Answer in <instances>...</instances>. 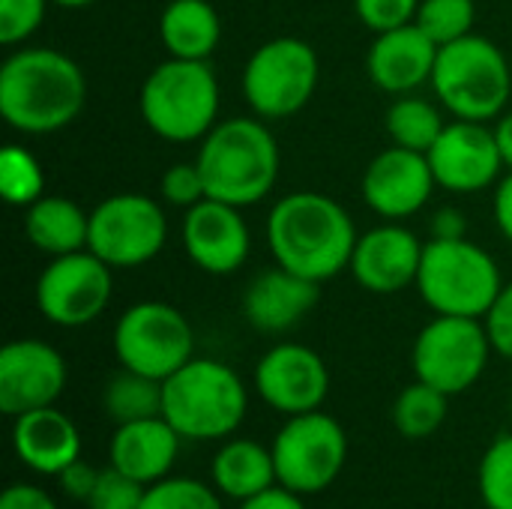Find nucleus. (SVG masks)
<instances>
[{
	"label": "nucleus",
	"mask_w": 512,
	"mask_h": 509,
	"mask_svg": "<svg viewBox=\"0 0 512 509\" xmlns=\"http://www.w3.org/2000/svg\"><path fill=\"white\" fill-rule=\"evenodd\" d=\"M114 357L120 369L165 381L195 357V330L180 309L144 300L120 315L114 327Z\"/></svg>",
	"instance_id": "nucleus-11"
},
{
	"label": "nucleus",
	"mask_w": 512,
	"mask_h": 509,
	"mask_svg": "<svg viewBox=\"0 0 512 509\" xmlns=\"http://www.w3.org/2000/svg\"><path fill=\"white\" fill-rule=\"evenodd\" d=\"M432 237L435 240H459V237H468L465 213L456 210V207H441L432 216Z\"/></svg>",
	"instance_id": "nucleus-42"
},
{
	"label": "nucleus",
	"mask_w": 512,
	"mask_h": 509,
	"mask_svg": "<svg viewBox=\"0 0 512 509\" xmlns=\"http://www.w3.org/2000/svg\"><path fill=\"white\" fill-rule=\"evenodd\" d=\"M51 0H0V42L18 45L33 36Z\"/></svg>",
	"instance_id": "nucleus-35"
},
{
	"label": "nucleus",
	"mask_w": 512,
	"mask_h": 509,
	"mask_svg": "<svg viewBox=\"0 0 512 509\" xmlns=\"http://www.w3.org/2000/svg\"><path fill=\"white\" fill-rule=\"evenodd\" d=\"M435 60H438V45L411 21L405 27L384 30L375 36L366 57V69L375 87L399 96L432 81Z\"/></svg>",
	"instance_id": "nucleus-22"
},
{
	"label": "nucleus",
	"mask_w": 512,
	"mask_h": 509,
	"mask_svg": "<svg viewBox=\"0 0 512 509\" xmlns=\"http://www.w3.org/2000/svg\"><path fill=\"white\" fill-rule=\"evenodd\" d=\"M144 123L165 141L189 144L216 126L219 84L207 60L168 57L141 87Z\"/></svg>",
	"instance_id": "nucleus-7"
},
{
	"label": "nucleus",
	"mask_w": 512,
	"mask_h": 509,
	"mask_svg": "<svg viewBox=\"0 0 512 509\" xmlns=\"http://www.w3.org/2000/svg\"><path fill=\"white\" fill-rule=\"evenodd\" d=\"M423 249L426 243H420L405 225H378L357 240L348 270L360 288L372 294H399L408 285H417Z\"/></svg>",
	"instance_id": "nucleus-19"
},
{
	"label": "nucleus",
	"mask_w": 512,
	"mask_h": 509,
	"mask_svg": "<svg viewBox=\"0 0 512 509\" xmlns=\"http://www.w3.org/2000/svg\"><path fill=\"white\" fill-rule=\"evenodd\" d=\"M237 509H309L306 507V498L303 495H297V492H291V489H285V486H273V489H267V492H261V495H255V498H249V501H243V504H237Z\"/></svg>",
	"instance_id": "nucleus-41"
},
{
	"label": "nucleus",
	"mask_w": 512,
	"mask_h": 509,
	"mask_svg": "<svg viewBox=\"0 0 512 509\" xmlns=\"http://www.w3.org/2000/svg\"><path fill=\"white\" fill-rule=\"evenodd\" d=\"M81 66L57 48H24L0 66V114L24 135L66 129L84 108Z\"/></svg>",
	"instance_id": "nucleus-2"
},
{
	"label": "nucleus",
	"mask_w": 512,
	"mask_h": 509,
	"mask_svg": "<svg viewBox=\"0 0 512 509\" xmlns=\"http://www.w3.org/2000/svg\"><path fill=\"white\" fill-rule=\"evenodd\" d=\"M0 509H60L54 495L36 483H12L0 495Z\"/></svg>",
	"instance_id": "nucleus-40"
},
{
	"label": "nucleus",
	"mask_w": 512,
	"mask_h": 509,
	"mask_svg": "<svg viewBox=\"0 0 512 509\" xmlns=\"http://www.w3.org/2000/svg\"><path fill=\"white\" fill-rule=\"evenodd\" d=\"M510 414H512V402H510Z\"/></svg>",
	"instance_id": "nucleus-46"
},
{
	"label": "nucleus",
	"mask_w": 512,
	"mask_h": 509,
	"mask_svg": "<svg viewBox=\"0 0 512 509\" xmlns=\"http://www.w3.org/2000/svg\"><path fill=\"white\" fill-rule=\"evenodd\" d=\"M252 384L267 408L282 417H297L324 408L330 396V369L309 345L279 342L255 363Z\"/></svg>",
	"instance_id": "nucleus-14"
},
{
	"label": "nucleus",
	"mask_w": 512,
	"mask_h": 509,
	"mask_svg": "<svg viewBox=\"0 0 512 509\" xmlns=\"http://www.w3.org/2000/svg\"><path fill=\"white\" fill-rule=\"evenodd\" d=\"M432 87L456 120H498L512 93L510 63L492 39L471 33L438 48Z\"/></svg>",
	"instance_id": "nucleus-6"
},
{
	"label": "nucleus",
	"mask_w": 512,
	"mask_h": 509,
	"mask_svg": "<svg viewBox=\"0 0 512 509\" xmlns=\"http://www.w3.org/2000/svg\"><path fill=\"white\" fill-rule=\"evenodd\" d=\"M279 486L312 498L327 492L348 462V435L342 423L324 411L285 417L270 441Z\"/></svg>",
	"instance_id": "nucleus-8"
},
{
	"label": "nucleus",
	"mask_w": 512,
	"mask_h": 509,
	"mask_svg": "<svg viewBox=\"0 0 512 509\" xmlns=\"http://www.w3.org/2000/svg\"><path fill=\"white\" fill-rule=\"evenodd\" d=\"M141 509H225V498L210 480L171 474L147 486Z\"/></svg>",
	"instance_id": "nucleus-32"
},
{
	"label": "nucleus",
	"mask_w": 512,
	"mask_h": 509,
	"mask_svg": "<svg viewBox=\"0 0 512 509\" xmlns=\"http://www.w3.org/2000/svg\"><path fill=\"white\" fill-rule=\"evenodd\" d=\"M24 231L30 243L51 258L81 252L87 249V240H90V213H84L69 198L42 195L36 204L27 207Z\"/></svg>",
	"instance_id": "nucleus-26"
},
{
	"label": "nucleus",
	"mask_w": 512,
	"mask_h": 509,
	"mask_svg": "<svg viewBox=\"0 0 512 509\" xmlns=\"http://www.w3.org/2000/svg\"><path fill=\"white\" fill-rule=\"evenodd\" d=\"M318 54L297 36H279L252 51L243 69V96L261 120L303 111L318 87Z\"/></svg>",
	"instance_id": "nucleus-10"
},
{
	"label": "nucleus",
	"mask_w": 512,
	"mask_h": 509,
	"mask_svg": "<svg viewBox=\"0 0 512 509\" xmlns=\"http://www.w3.org/2000/svg\"><path fill=\"white\" fill-rule=\"evenodd\" d=\"M477 6L474 0H420L414 24L441 48L474 33Z\"/></svg>",
	"instance_id": "nucleus-31"
},
{
	"label": "nucleus",
	"mask_w": 512,
	"mask_h": 509,
	"mask_svg": "<svg viewBox=\"0 0 512 509\" xmlns=\"http://www.w3.org/2000/svg\"><path fill=\"white\" fill-rule=\"evenodd\" d=\"M168 240V219L159 201L120 192L99 201L90 213L87 249L111 270H132L153 261Z\"/></svg>",
	"instance_id": "nucleus-12"
},
{
	"label": "nucleus",
	"mask_w": 512,
	"mask_h": 509,
	"mask_svg": "<svg viewBox=\"0 0 512 509\" xmlns=\"http://www.w3.org/2000/svg\"><path fill=\"white\" fill-rule=\"evenodd\" d=\"M318 303V282L285 267L255 276L243 294V315L258 333H288Z\"/></svg>",
	"instance_id": "nucleus-23"
},
{
	"label": "nucleus",
	"mask_w": 512,
	"mask_h": 509,
	"mask_svg": "<svg viewBox=\"0 0 512 509\" xmlns=\"http://www.w3.org/2000/svg\"><path fill=\"white\" fill-rule=\"evenodd\" d=\"M99 471H102V468H93L90 462L78 459V462H72L69 468H63L54 480H57V489H60L69 501L87 504L90 495H93V489H96Z\"/></svg>",
	"instance_id": "nucleus-39"
},
{
	"label": "nucleus",
	"mask_w": 512,
	"mask_h": 509,
	"mask_svg": "<svg viewBox=\"0 0 512 509\" xmlns=\"http://www.w3.org/2000/svg\"><path fill=\"white\" fill-rule=\"evenodd\" d=\"M102 408L114 426L162 414V381L120 369L102 390Z\"/></svg>",
	"instance_id": "nucleus-27"
},
{
	"label": "nucleus",
	"mask_w": 512,
	"mask_h": 509,
	"mask_svg": "<svg viewBox=\"0 0 512 509\" xmlns=\"http://www.w3.org/2000/svg\"><path fill=\"white\" fill-rule=\"evenodd\" d=\"M207 198L234 207H252L279 177V144L255 117H231L216 123L195 156Z\"/></svg>",
	"instance_id": "nucleus-4"
},
{
	"label": "nucleus",
	"mask_w": 512,
	"mask_h": 509,
	"mask_svg": "<svg viewBox=\"0 0 512 509\" xmlns=\"http://www.w3.org/2000/svg\"><path fill=\"white\" fill-rule=\"evenodd\" d=\"M111 267L90 249L57 255L36 279V309L54 327H87L111 303Z\"/></svg>",
	"instance_id": "nucleus-13"
},
{
	"label": "nucleus",
	"mask_w": 512,
	"mask_h": 509,
	"mask_svg": "<svg viewBox=\"0 0 512 509\" xmlns=\"http://www.w3.org/2000/svg\"><path fill=\"white\" fill-rule=\"evenodd\" d=\"M183 249L195 267L213 276L237 273L252 249L249 225L240 216V207L204 198L183 216Z\"/></svg>",
	"instance_id": "nucleus-17"
},
{
	"label": "nucleus",
	"mask_w": 512,
	"mask_h": 509,
	"mask_svg": "<svg viewBox=\"0 0 512 509\" xmlns=\"http://www.w3.org/2000/svg\"><path fill=\"white\" fill-rule=\"evenodd\" d=\"M357 240L351 213L321 192H291L267 216L276 264L318 285L348 270Z\"/></svg>",
	"instance_id": "nucleus-1"
},
{
	"label": "nucleus",
	"mask_w": 512,
	"mask_h": 509,
	"mask_svg": "<svg viewBox=\"0 0 512 509\" xmlns=\"http://www.w3.org/2000/svg\"><path fill=\"white\" fill-rule=\"evenodd\" d=\"M450 414V396L432 384L414 381L393 402V429L408 441H423L441 432Z\"/></svg>",
	"instance_id": "nucleus-28"
},
{
	"label": "nucleus",
	"mask_w": 512,
	"mask_h": 509,
	"mask_svg": "<svg viewBox=\"0 0 512 509\" xmlns=\"http://www.w3.org/2000/svg\"><path fill=\"white\" fill-rule=\"evenodd\" d=\"M354 9L369 30L384 33L411 24L417 18L420 0H354Z\"/></svg>",
	"instance_id": "nucleus-37"
},
{
	"label": "nucleus",
	"mask_w": 512,
	"mask_h": 509,
	"mask_svg": "<svg viewBox=\"0 0 512 509\" xmlns=\"http://www.w3.org/2000/svg\"><path fill=\"white\" fill-rule=\"evenodd\" d=\"M159 195L174 204V207H195L198 201L207 198V189H204V177L198 171L195 162H177L171 165L162 180H159Z\"/></svg>",
	"instance_id": "nucleus-36"
},
{
	"label": "nucleus",
	"mask_w": 512,
	"mask_h": 509,
	"mask_svg": "<svg viewBox=\"0 0 512 509\" xmlns=\"http://www.w3.org/2000/svg\"><path fill=\"white\" fill-rule=\"evenodd\" d=\"M495 132V141H498V150H501V159H504V168L512 171V111L510 114H501L498 123L492 126Z\"/></svg>",
	"instance_id": "nucleus-44"
},
{
	"label": "nucleus",
	"mask_w": 512,
	"mask_h": 509,
	"mask_svg": "<svg viewBox=\"0 0 512 509\" xmlns=\"http://www.w3.org/2000/svg\"><path fill=\"white\" fill-rule=\"evenodd\" d=\"M492 354L495 348L483 318L435 315L417 333L411 363L417 381L432 384L453 399L483 378Z\"/></svg>",
	"instance_id": "nucleus-9"
},
{
	"label": "nucleus",
	"mask_w": 512,
	"mask_h": 509,
	"mask_svg": "<svg viewBox=\"0 0 512 509\" xmlns=\"http://www.w3.org/2000/svg\"><path fill=\"white\" fill-rule=\"evenodd\" d=\"M51 3H57V6H63V9H84V6H90V3H96V0H51Z\"/></svg>",
	"instance_id": "nucleus-45"
},
{
	"label": "nucleus",
	"mask_w": 512,
	"mask_h": 509,
	"mask_svg": "<svg viewBox=\"0 0 512 509\" xmlns=\"http://www.w3.org/2000/svg\"><path fill=\"white\" fill-rule=\"evenodd\" d=\"M159 39L171 57L210 60L222 39V21L207 0H171L159 15Z\"/></svg>",
	"instance_id": "nucleus-25"
},
{
	"label": "nucleus",
	"mask_w": 512,
	"mask_h": 509,
	"mask_svg": "<svg viewBox=\"0 0 512 509\" xmlns=\"http://www.w3.org/2000/svg\"><path fill=\"white\" fill-rule=\"evenodd\" d=\"M69 381L63 354L42 339H15L0 351V411L18 417L57 405Z\"/></svg>",
	"instance_id": "nucleus-15"
},
{
	"label": "nucleus",
	"mask_w": 512,
	"mask_h": 509,
	"mask_svg": "<svg viewBox=\"0 0 512 509\" xmlns=\"http://www.w3.org/2000/svg\"><path fill=\"white\" fill-rule=\"evenodd\" d=\"M144 492L147 486L126 477L123 471L105 465L99 471V480H96V489L90 495V501L84 504L87 509H141L144 501Z\"/></svg>",
	"instance_id": "nucleus-34"
},
{
	"label": "nucleus",
	"mask_w": 512,
	"mask_h": 509,
	"mask_svg": "<svg viewBox=\"0 0 512 509\" xmlns=\"http://www.w3.org/2000/svg\"><path fill=\"white\" fill-rule=\"evenodd\" d=\"M426 156H429L435 183L459 195L492 186L504 168L495 132L474 120L447 123Z\"/></svg>",
	"instance_id": "nucleus-16"
},
{
	"label": "nucleus",
	"mask_w": 512,
	"mask_h": 509,
	"mask_svg": "<svg viewBox=\"0 0 512 509\" xmlns=\"http://www.w3.org/2000/svg\"><path fill=\"white\" fill-rule=\"evenodd\" d=\"M435 174L426 153L408 147L381 150L363 174V198L384 219H408L420 213L435 189Z\"/></svg>",
	"instance_id": "nucleus-18"
},
{
	"label": "nucleus",
	"mask_w": 512,
	"mask_h": 509,
	"mask_svg": "<svg viewBox=\"0 0 512 509\" xmlns=\"http://www.w3.org/2000/svg\"><path fill=\"white\" fill-rule=\"evenodd\" d=\"M249 414V387L222 360L192 357L162 381V417L183 441L216 444L240 432Z\"/></svg>",
	"instance_id": "nucleus-3"
},
{
	"label": "nucleus",
	"mask_w": 512,
	"mask_h": 509,
	"mask_svg": "<svg viewBox=\"0 0 512 509\" xmlns=\"http://www.w3.org/2000/svg\"><path fill=\"white\" fill-rule=\"evenodd\" d=\"M180 450V432L159 414L114 426L108 438V465L144 486H153L174 474Z\"/></svg>",
	"instance_id": "nucleus-21"
},
{
	"label": "nucleus",
	"mask_w": 512,
	"mask_h": 509,
	"mask_svg": "<svg viewBox=\"0 0 512 509\" xmlns=\"http://www.w3.org/2000/svg\"><path fill=\"white\" fill-rule=\"evenodd\" d=\"M81 429L57 405L12 417L15 459L36 477H57L81 459Z\"/></svg>",
	"instance_id": "nucleus-20"
},
{
	"label": "nucleus",
	"mask_w": 512,
	"mask_h": 509,
	"mask_svg": "<svg viewBox=\"0 0 512 509\" xmlns=\"http://www.w3.org/2000/svg\"><path fill=\"white\" fill-rule=\"evenodd\" d=\"M0 195L9 207H30L45 195V174L39 159L18 147L6 144L0 153Z\"/></svg>",
	"instance_id": "nucleus-30"
},
{
	"label": "nucleus",
	"mask_w": 512,
	"mask_h": 509,
	"mask_svg": "<svg viewBox=\"0 0 512 509\" xmlns=\"http://www.w3.org/2000/svg\"><path fill=\"white\" fill-rule=\"evenodd\" d=\"M495 222H498L501 234L512 243V171L507 177H501V183L495 189Z\"/></svg>",
	"instance_id": "nucleus-43"
},
{
	"label": "nucleus",
	"mask_w": 512,
	"mask_h": 509,
	"mask_svg": "<svg viewBox=\"0 0 512 509\" xmlns=\"http://www.w3.org/2000/svg\"><path fill=\"white\" fill-rule=\"evenodd\" d=\"M477 492L486 509H512V432L486 447L477 465Z\"/></svg>",
	"instance_id": "nucleus-33"
},
{
	"label": "nucleus",
	"mask_w": 512,
	"mask_h": 509,
	"mask_svg": "<svg viewBox=\"0 0 512 509\" xmlns=\"http://www.w3.org/2000/svg\"><path fill=\"white\" fill-rule=\"evenodd\" d=\"M210 483L225 501L243 504L267 489H273L276 480V462L270 444H261L255 438H228L219 441V450L210 459Z\"/></svg>",
	"instance_id": "nucleus-24"
},
{
	"label": "nucleus",
	"mask_w": 512,
	"mask_h": 509,
	"mask_svg": "<svg viewBox=\"0 0 512 509\" xmlns=\"http://www.w3.org/2000/svg\"><path fill=\"white\" fill-rule=\"evenodd\" d=\"M504 288L498 261L471 243L459 240H429L423 249L417 291L435 315L486 318Z\"/></svg>",
	"instance_id": "nucleus-5"
},
{
	"label": "nucleus",
	"mask_w": 512,
	"mask_h": 509,
	"mask_svg": "<svg viewBox=\"0 0 512 509\" xmlns=\"http://www.w3.org/2000/svg\"><path fill=\"white\" fill-rule=\"evenodd\" d=\"M483 321H486L495 354H501L504 360L512 363V282L501 288L495 306L489 309V315Z\"/></svg>",
	"instance_id": "nucleus-38"
},
{
	"label": "nucleus",
	"mask_w": 512,
	"mask_h": 509,
	"mask_svg": "<svg viewBox=\"0 0 512 509\" xmlns=\"http://www.w3.org/2000/svg\"><path fill=\"white\" fill-rule=\"evenodd\" d=\"M384 126H387V135L393 138L396 147L429 153L447 123L432 102L417 99V96H402L387 108Z\"/></svg>",
	"instance_id": "nucleus-29"
}]
</instances>
